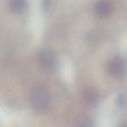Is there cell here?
<instances>
[{"instance_id": "cell-1", "label": "cell", "mask_w": 127, "mask_h": 127, "mask_svg": "<svg viewBox=\"0 0 127 127\" xmlns=\"http://www.w3.org/2000/svg\"><path fill=\"white\" fill-rule=\"evenodd\" d=\"M50 94L47 89L42 86L35 88L32 91L30 101L34 108L38 110L46 109L49 104Z\"/></svg>"}, {"instance_id": "cell-2", "label": "cell", "mask_w": 127, "mask_h": 127, "mask_svg": "<svg viewBox=\"0 0 127 127\" xmlns=\"http://www.w3.org/2000/svg\"><path fill=\"white\" fill-rule=\"evenodd\" d=\"M38 60L40 64L43 68L47 70H50L53 69L55 66L56 56L52 50L44 49L39 53Z\"/></svg>"}, {"instance_id": "cell-3", "label": "cell", "mask_w": 127, "mask_h": 127, "mask_svg": "<svg viewBox=\"0 0 127 127\" xmlns=\"http://www.w3.org/2000/svg\"><path fill=\"white\" fill-rule=\"evenodd\" d=\"M107 68L110 74L116 78L122 76L125 69L123 61L119 57H115L111 59L108 63Z\"/></svg>"}, {"instance_id": "cell-4", "label": "cell", "mask_w": 127, "mask_h": 127, "mask_svg": "<svg viewBox=\"0 0 127 127\" xmlns=\"http://www.w3.org/2000/svg\"><path fill=\"white\" fill-rule=\"evenodd\" d=\"M81 97L83 102L90 107L95 106L98 98L96 91L91 88H87L84 89L82 93Z\"/></svg>"}, {"instance_id": "cell-5", "label": "cell", "mask_w": 127, "mask_h": 127, "mask_svg": "<svg viewBox=\"0 0 127 127\" xmlns=\"http://www.w3.org/2000/svg\"><path fill=\"white\" fill-rule=\"evenodd\" d=\"M111 3L106 0H102L98 2L95 6V11L98 16L105 18L110 15L112 11Z\"/></svg>"}, {"instance_id": "cell-6", "label": "cell", "mask_w": 127, "mask_h": 127, "mask_svg": "<svg viewBox=\"0 0 127 127\" xmlns=\"http://www.w3.org/2000/svg\"><path fill=\"white\" fill-rule=\"evenodd\" d=\"M73 127H94L93 123L88 117L81 116L76 119Z\"/></svg>"}, {"instance_id": "cell-7", "label": "cell", "mask_w": 127, "mask_h": 127, "mask_svg": "<svg viewBox=\"0 0 127 127\" xmlns=\"http://www.w3.org/2000/svg\"><path fill=\"white\" fill-rule=\"evenodd\" d=\"M26 5L25 0H11L9 2V8L14 12L21 11L24 8Z\"/></svg>"}, {"instance_id": "cell-8", "label": "cell", "mask_w": 127, "mask_h": 127, "mask_svg": "<svg viewBox=\"0 0 127 127\" xmlns=\"http://www.w3.org/2000/svg\"><path fill=\"white\" fill-rule=\"evenodd\" d=\"M124 103V97L122 93H120L118 96L117 100V104L118 107H122L123 106Z\"/></svg>"}, {"instance_id": "cell-9", "label": "cell", "mask_w": 127, "mask_h": 127, "mask_svg": "<svg viewBox=\"0 0 127 127\" xmlns=\"http://www.w3.org/2000/svg\"><path fill=\"white\" fill-rule=\"evenodd\" d=\"M42 6L43 9H47L49 8V7L50 5V1L48 0H44L42 1Z\"/></svg>"}, {"instance_id": "cell-10", "label": "cell", "mask_w": 127, "mask_h": 127, "mask_svg": "<svg viewBox=\"0 0 127 127\" xmlns=\"http://www.w3.org/2000/svg\"><path fill=\"white\" fill-rule=\"evenodd\" d=\"M120 127H127V124H123V125H122L120 126Z\"/></svg>"}]
</instances>
